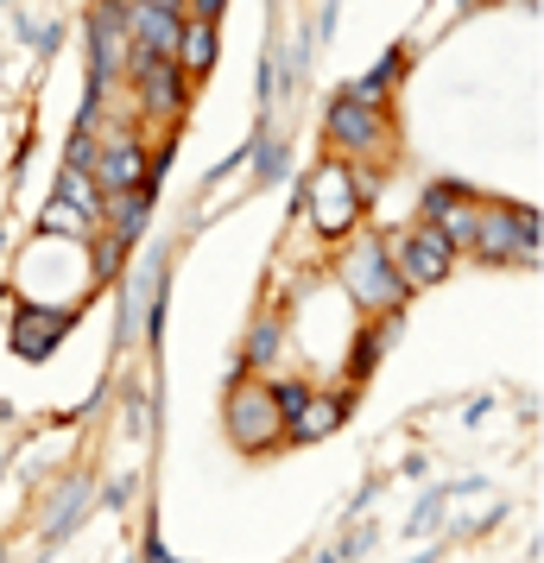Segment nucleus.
<instances>
[{
  "label": "nucleus",
  "mask_w": 544,
  "mask_h": 563,
  "mask_svg": "<svg viewBox=\"0 0 544 563\" xmlns=\"http://www.w3.org/2000/svg\"><path fill=\"white\" fill-rule=\"evenodd\" d=\"M362 172L348 165V158H323L311 172V184H304V216H311V229L323 234V241H342V234H355V222H362Z\"/></svg>",
  "instance_id": "1"
},
{
  "label": "nucleus",
  "mask_w": 544,
  "mask_h": 563,
  "mask_svg": "<svg viewBox=\"0 0 544 563\" xmlns=\"http://www.w3.org/2000/svg\"><path fill=\"white\" fill-rule=\"evenodd\" d=\"M222 424H229V443L234 450H273L279 437H286V418H279V393L259 380L254 367L229 386V399H222Z\"/></svg>",
  "instance_id": "2"
},
{
  "label": "nucleus",
  "mask_w": 544,
  "mask_h": 563,
  "mask_svg": "<svg viewBox=\"0 0 544 563\" xmlns=\"http://www.w3.org/2000/svg\"><path fill=\"white\" fill-rule=\"evenodd\" d=\"M468 254L493 260V266H539V216L519 203H475Z\"/></svg>",
  "instance_id": "3"
},
{
  "label": "nucleus",
  "mask_w": 544,
  "mask_h": 563,
  "mask_svg": "<svg viewBox=\"0 0 544 563\" xmlns=\"http://www.w3.org/2000/svg\"><path fill=\"white\" fill-rule=\"evenodd\" d=\"M342 285H348V298H355L362 310H399V298L412 291V285L392 273L387 241H380V234H367V241L348 247V260H342Z\"/></svg>",
  "instance_id": "4"
},
{
  "label": "nucleus",
  "mask_w": 544,
  "mask_h": 563,
  "mask_svg": "<svg viewBox=\"0 0 544 563\" xmlns=\"http://www.w3.org/2000/svg\"><path fill=\"white\" fill-rule=\"evenodd\" d=\"M127 57H133L127 13L114 0H96V13H89V96L96 102L108 96V82H127Z\"/></svg>",
  "instance_id": "5"
},
{
  "label": "nucleus",
  "mask_w": 544,
  "mask_h": 563,
  "mask_svg": "<svg viewBox=\"0 0 544 563\" xmlns=\"http://www.w3.org/2000/svg\"><path fill=\"white\" fill-rule=\"evenodd\" d=\"M387 260H392V273H399L406 285H437V279L456 273V247H449L431 222H412L406 234H392Z\"/></svg>",
  "instance_id": "6"
},
{
  "label": "nucleus",
  "mask_w": 544,
  "mask_h": 563,
  "mask_svg": "<svg viewBox=\"0 0 544 563\" xmlns=\"http://www.w3.org/2000/svg\"><path fill=\"white\" fill-rule=\"evenodd\" d=\"M323 133H330L336 158H367L380 140H387V108H380V102H362L355 89H342L336 102H330V121H323Z\"/></svg>",
  "instance_id": "7"
},
{
  "label": "nucleus",
  "mask_w": 544,
  "mask_h": 563,
  "mask_svg": "<svg viewBox=\"0 0 544 563\" xmlns=\"http://www.w3.org/2000/svg\"><path fill=\"white\" fill-rule=\"evenodd\" d=\"M279 393V418L291 424V443H317V437H330L342 424V399H330V393H311L304 380H286L273 386Z\"/></svg>",
  "instance_id": "8"
},
{
  "label": "nucleus",
  "mask_w": 544,
  "mask_h": 563,
  "mask_svg": "<svg viewBox=\"0 0 544 563\" xmlns=\"http://www.w3.org/2000/svg\"><path fill=\"white\" fill-rule=\"evenodd\" d=\"M127 82L140 89V108H146V114H184V70L171 64V57L133 52L127 57Z\"/></svg>",
  "instance_id": "9"
},
{
  "label": "nucleus",
  "mask_w": 544,
  "mask_h": 563,
  "mask_svg": "<svg viewBox=\"0 0 544 563\" xmlns=\"http://www.w3.org/2000/svg\"><path fill=\"white\" fill-rule=\"evenodd\" d=\"M475 203H481V197H475L468 184H449V178L424 184V222H431L449 247H468V241H475Z\"/></svg>",
  "instance_id": "10"
},
{
  "label": "nucleus",
  "mask_w": 544,
  "mask_h": 563,
  "mask_svg": "<svg viewBox=\"0 0 544 563\" xmlns=\"http://www.w3.org/2000/svg\"><path fill=\"white\" fill-rule=\"evenodd\" d=\"M89 178H96L102 197H121V190H140V184L153 178V158L140 153L133 140H114L102 153H89Z\"/></svg>",
  "instance_id": "11"
},
{
  "label": "nucleus",
  "mask_w": 544,
  "mask_h": 563,
  "mask_svg": "<svg viewBox=\"0 0 544 563\" xmlns=\"http://www.w3.org/2000/svg\"><path fill=\"white\" fill-rule=\"evenodd\" d=\"M215 57H222V32L209 13H184L178 20V45H171V64L184 70V82H203L215 70Z\"/></svg>",
  "instance_id": "12"
},
{
  "label": "nucleus",
  "mask_w": 544,
  "mask_h": 563,
  "mask_svg": "<svg viewBox=\"0 0 544 563\" xmlns=\"http://www.w3.org/2000/svg\"><path fill=\"white\" fill-rule=\"evenodd\" d=\"M64 330H70V317L57 305H26V310H13V355H26V361H45L64 342Z\"/></svg>",
  "instance_id": "13"
},
{
  "label": "nucleus",
  "mask_w": 544,
  "mask_h": 563,
  "mask_svg": "<svg viewBox=\"0 0 544 563\" xmlns=\"http://www.w3.org/2000/svg\"><path fill=\"white\" fill-rule=\"evenodd\" d=\"M178 20H184V13H158V7H140V0H133V13H127L133 52L171 57V45H178Z\"/></svg>",
  "instance_id": "14"
},
{
  "label": "nucleus",
  "mask_w": 544,
  "mask_h": 563,
  "mask_svg": "<svg viewBox=\"0 0 544 563\" xmlns=\"http://www.w3.org/2000/svg\"><path fill=\"white\" fill-rule=\"evenodd\" d=\"M108 209H114V254H121V247H133V241L146 234V216H153V178L140 184V190L108 197Z\"/></svg>",
  "instance_id": "15"
},
{
  "label": "nucleus",
  "mask_w": 544,
  "mask_h": 563,
  "mask_svg": "<svg viewBox=\"0 0 544 563\" xmlns=\"http://www.w3.org/2000/svg\"><path fill=\"white\" fill-rule=\"evenodd\" d=\"M38 234H70V241H96V216H82L70 197H52L38 216Z\"/></svg>",
  "instance_id": "16"
},
{
  "label": "nucleus",
  "mask_w": 544,
  "mask_h": 563,
  "mask_svg": "<svg viewBox=\"0 0 544 563\" xmlns=\"http://www.w3.org/2000/svg\"><path fill=\"white\" fill-rule=\"evenodd\" d=\"M57 197H70L82 216H96V222H102V203H96V178H89L82 165H64V178H57Z\"/></svg>",
  "instance_id": "17"
},
{
  "label": "nucleus",
  "mask_w": 544,
  "mask_h": 563,
  "mask_svg": "<svg viewBox=\"0 0 544 563\" xmlns=\"http://www.w3.org/2000/svg\"><path fill=\"white\" fill-rule=\"evenodd\" d=\"M273 349H279V323H254V330H247V349H241V367L273 361Z\"/></svg>",
  "instance_id": "18"
},
{
  "label": "nucleus",
  "mask_w": 544,
  "mask_h": 563,
  "mask_svg": "<svg viewBox=\"0 0 544 563\" xmlns=\"http://www.w3.org/2000/svg\"><path fill=\"white\" fill-rule=\"evenodd\" d=\"M279 165H286V146H279V140H273V146L259 140V178H279Z\"/></svg>",
  "instance_id": "19"
},
{
  "label": "nucleus",
  "mask_w": 544,
  "mask_h": 563,
  "mask_svg": "<svg viewBox=\"0 0 544 563\" xmlns=\"http://www.w3.org/2000/svg\"><path fill=\"white\" fill-rule=\"evenodd\" d=\"M222 7H229V0H190V13H209V20H215Z\"/></svg>",
  "instance_id": "20"
},
{
  "label": "nucleus",
  "mask_w": 544,
  "mask_h": 563,
  "mask_svg": "<svg viewBox=\"0 0 544 563\" xmlns=\"http://www.w3.org/2000/svg\"><path fill=\"white\" fill-rule=\"evenodd\" d=\"M140 7H158V13H184L190 0H140Z\"/></svg>",
  "instance_id": "21"
},
{
  "label": "nucleus",
  "mask_w": 544,
  "mask_h": 563,
  "mask_svg": "<svg viewBox=\"0 0 544 563\" xmlns=\"http://www.w3.org/2000/svg\"><path fill=\"white\" fill-rule=\"evenodd\" d=\"M153 563H171V558H165V544H153Z\"/></svg>",
  "instance_id": "22"
},
{
  "label": "nucleus",
  "mask_w": 544,
  "mask_h": 563,
  "mask_svg": "<svg viewBox=\"0 0 544 563\" xmlns=\"http://www.w3.org/2000/svg\"><path fill=\"white\" fill-rule=\"evenodd\" d=\"M0 563H7V551H0Z\"/></svg>",
  "instance_id": "23"
},
{
  "label": "nucleus",
  "mask_w": 544,
  "mask_h": 563,
  "mask_svg": "<svg viewBox=\"0 0 544 563\" xmlns=\"http://www.w3.org/2000/svg\"><path fill=\"white\" fill-rule=\"evenodd\" d=\"M525 7H532V0H525Z\"/></svg>",
  "instance_id": "24"
}]
</instances>
